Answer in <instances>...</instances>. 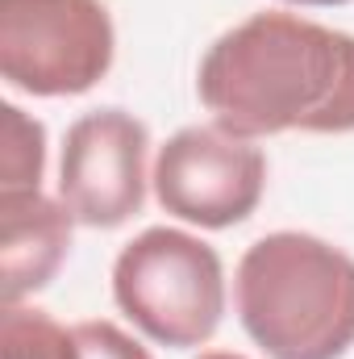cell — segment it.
Wrapping results in <instances>:
<instances>
[{"label":"cell","mask_w":354,"mask_h":359,"mask_svg":"<svg viewBox=\"0 0 354 359\" xmlns=\"http://www.w3.org/2000/svg\"><path fill=\"white\" fill-rule=\"evenodd\" d=\"M76 339H80V359H155L138 334H129L108 318L76 322Z\"/></svg>","instance_id":"10"},{"label":"cell","mask_w":354,"mask_h":359,"mask_svg":"<svg viewBox=\"0 0 354 359\" xmlns=\"http://www.w3.org/2000/svg\"><path fill=\"white\" fill-rule=\"evenodd\" d=\"M150 130L129 109H92L67 126L59 155V201L88 230H117L146 205Z\"/></svg>","instance_id":"6"},{"label":"cell","mask_w":354,"mask_h":359,"mask_svg":"<svg viewBox=\"0 0 354 359\" xmlns=\"http://www.w3.org/2000/svg\"><path fill=\"white\" fill-rule=\"evenodd\" d=\"M71 209L42 188H0V305L42 292L71 255Z\"/></svg>","instance_id":"7"},{"label":"cell","mask_w":354,"mask_h":359,"mask_svg":"<svg viewBox=\"0 0 354 359\" xmlns=\"http://www.w3.org/2000/svg\"><path fill=\"white\" fill-rule=\"evenodd\" d=\"M196 96L238 138L354 134V34L263 8L225 29L196 67Z\"/></svg>","instance_id":"1"},{"label":"cell","mask_w":354,"mask_h":359,"mask_svg":"<svg viewBox=\"0 0 354 359\" xmlns=\"http://www.w3.org/2000/svg\"><path fill=\"white\" fill-rule=\"evenodd\" d=\"M155 201L183 226L229 230L246 222L267 192V155L217 121L183 126L155 151Z\"/></svg>","instance_id":"5"},{"label":"cell","mask_w":354,"mask_h":359,"mask_svg":"<svg viewBox=\"0 0 354 359\" xmlns=\"http://www.w3.org/2000/svg\"><path fill=\"white\" fill-rule=\"evenodd\" d=\"M0 359H80L76 326L29 301L0 305Z\"/></svg>","instance_id":"8"},{"label":"cell","mask_w":354,"mask_h":359,"mask_svg":"<svg viewBox=\"0 0 354 359\" xmlns=\"http://www.w3.org/2000/svg\"><path fill=\"white\" fill-rule=\"evenodd\" d=\"M117 59L104 0H0V76L25 96H84Z\"/></svg>","instance_id":"4"},{"label":"cell","mask_w":354,"mask_h":359,"mask_svg":"<svg viewBox=\"0 0 354 359\" xmlns=\"http://www.w3.org/2000/svg\"><path fill=\"white\" fill-rule=\"evenodd\" d=\"M283 4H300V8H334V4H351V0H283Z\"/></svg>","instance_id":"11"},{"label":"cell","mask_w":354,"mask_h":359,"mask_svg":"<svg viewBox=\"0 0 354 359\" xmlns=\"http://www.w3.org/2000/svg\"><path fill=\"white\" fill-rule=\"evenodd\" d=\"M117 309L159 347H204L229 301L221 255L192 230L150 226L113 259Z\"/></svg>","instance_id":"3"},{"label":"cell","mask_w":354,"mask_h":359,"mask_svg":"<svg viewBox=\"0 0 354 359\" xmlns=\"http://www.w3.org/2000/svg\"><path fill=\"white\" fill-rule=\"evenodd\" d=\"M46 176V126L21 104H0V188H42Z\"/></svg>","instance_id":"9"},{"label":"cell","mask_w":354,"mask_h":359,"mask_svg":"<svg viewBox=\"0 0 354 359\" xmlns=\"http://www.w3.org/2000/svg\"><path fill=\"white\" fill-rule=\"evenodd\" d=\"M234 309L267 359H342L354 347V255L309 230L263 234L234 268Z\"/></svg>","instance_id":"2"},{"label":"cell","mask_w":354,"mask_h":359,"mask_svg":"<svg viewBox=\"0 0 354 359\" xmlns=\"http://www.w3.org/2000/svg\"><path fill=\"white\" fill-rule=\"evenodd\" d=\"M196 359H250V355H242V351H225V347H213V351H200Z\"/></svg>","instance_id":"12"}]
</instances>
